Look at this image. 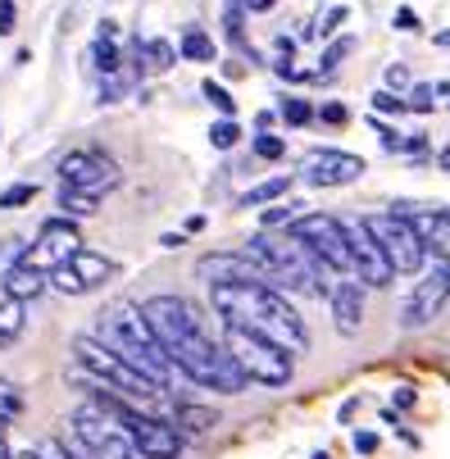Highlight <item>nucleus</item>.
Segmentation results:
<instances>
[{
	"label": "nucleus",
	"mask_w": 450,
	"mask_h": 459,
	"mask_svg": "<svg viewBox=\"0 0 450 459\" xmlns=\"http://www.w3.org/2000/svg\"><path fill=\"white\" fill-rule=\"evenodd\" d=\"M368 109H373V114H410V109H405V96H401V91H387V87L368 96Z\"/></svg>",
	"instance_id": "34"
},
{
	"label": "nucleus",
	"mask_w": 450,
	"mask_h": 459,
	"mask_svg": "<svg viewBox=\"0 0 450 459\" xmlns=\"http://www.w3.org/2000/svg\"><path fill=\"white\" fill-rule=\"evenodd\" d=\"M19 28V5L14 0H0V37H10Z\"/></svg>",
	"instance_id": "40"
},
{
	"label": "nucleus",
	"mask_w": 450,
	"mask_h": 459,
	"mask_svg": "<svg viewBox=\"0 0 450 459\" xmlns=\"http://www.w3.org/2000/svg\"><path fill=\"white\" fill-rule=\"evenodd\" d=\"M14 459H41V455H37V450H23V455H14Z\"/></svg>",
	"instance_id": "50"
},
{
	"label": "nucleus",
	"mask_w": 450,
	"mask_h": 459,
	"mask_svg": "<svg viewBox=\"0 0 450 459\" xmlns=\"http://www.w3.org/2000/svg\"><path fill=\"white\" fill-rule=\"evenodd\" d=\"M32 195H37V182H14V186L0 191V210H23Z\"/></svg>",
	"instance_id": "33"
},
{
	"label": "nucleus",
	"mask_w": 450,
	"mask_h": 459,
	"mask_svg": "<svg viewBox=\"0 0 450 459\" xmlns=\"http://www.w3.org/2000/svg\"><path fill=\"white\" fill-rule=\"evenodd\" d=\"M437 164H441V169L450 173V146H441V151H437Z\"/></svg>",
	"instance_id": "47"
},
{
	"label": "nucleus",
	"mask_w": 450,
	"mask_h": 459,
	"mask_svg": "<svg viewBox=\"0 0 450 459\" xmlns=\"http://www.w3.org/2000/svg\"><path fill=\"white\" fill-rule=\"evenodd\" d=\"M282 123L287 127H305V123H314V105L305 100V96H282Z\"/></svg>",
	"instance_id": "28"
},
{
	"label": "nucleus",
	"mask_w": 450,
	"mask_h": 459,
	"mask_svg": "<svg viewBox=\"0 0 450 459\" xmlns=\"http://www.w3.org/2000/svg\"><path fill=\"white\" fill-rule=\"evenodd\" d=\"M114 273H118V264H114L109 255L78 246L59 269L46 273V282H50V291H59V296H87V291H100Z\"/></svg>",
	"instance_id": "10"
},
{
	"label": "nucleus",
	"mask_w": 450,
	"mask_h": 459,
	"mask_svg": "<svg viewBox=\"0 0 450 459\" xmlns=\"http://www.w3.org/2000/svg\"><path fill=\"white\" fill-rule=\"evenodd\" d=\"M177 59H191V64H210V59H214V37H210L205 28H196V23H191V28L182 32V41H177Z\"/></svg>",
	"instance_id": "24"
},
{
	"label": "nucleus",
	"mask_w": 450,
	"mask_h": 459,
	"mask_svg": "<svg viewBox=\"0 0 450 459\" xmlns=\"http://www.w3.org/2000/svg\"><path fill=\"white\" fill-rule=\"evenodd\" d=\"M223 351L232 355V364L250 382H260V386H287L291 373H296V355L291 351H282L269 337L246 333V327H232V323H223Z\"/></svg>",
	"instance_id": "6"
},
{
	"label": "nucleus",
	"mask_w": 450,
	"mask_h": 459,
	"mask_svg": "<svg viewBox=\"0 0 450 459\" xmlns=\"http://www.w3.org/2000/svg\"><path fill=\"white\" fill-rule=\"evenodd\" d=\"M133 55L142 59V74H146V69H151V74H169L173 64H177V46H173V41H164V37L137 41V46H133Z\"/></svg>",
	"instance_id": "20"
},
{
	"label": "nucleus",
	"mask_w": 450,
	"mask_h": 459,
	"mask_svg": "<svg viewBox=\"0 0 450 459\" xmlns=\"http://www.w3.org/2000/svg\"><path fill=\"white\" fill-rule=\"evenodd\" d=\"M446 300H450V278L432 264V269L419 273V282L410 287V296H405V305H401V327H405V333H414V327H428V323L446 309Z\"/></svg>",
	"instance_id": "16"
},
{
	"label": "nucleus",
	"mask_w": 450,
	"mask_h": 459,
	"mask_svg": "<svg viewBox=\"0 0 450 459\" xmlns=\"http://www.w3.org/2000/svg\"><path fill=\"white\" fill-rule=\"evenodd\" d=\"M177 432H191V437H205L214 423H219V414L214 410H205V405H177L173 410V419H169Z\"/></svg>",
	"instance_id": "23"
},
{
	"label": "nucleus",
	"mask_w": 450,
	"mask_h": 459,
	"mask_svg": "<svg viewBox=\"0 0 450 459\" xmlns=\"http://www.w3.org/2000/svg\"><path fill=\"white\" fill-rule=\"evenodd\" d=\"M401 87H410V69L405 64H392L387 69V91H401Z\"/></svg>",
	"instance_id": "43"
},
{
	"label": "nucleus",
	"mask_w": 450,
	"mask_h": 459,
	"mask_svg": "<svg viewBox=\"0 0 450 459\" xmlns=\"http://www.w3.org/2000/svg\"><path fill=\"white\" fill-rule=\"evenodd\" d=\"M210 305L219 309L223 323L246 327V333H255V337H269V342H278L291 355L309 351L305 318L269 282H210Z\"/></svg>",
	"instance_id": "2"
},
{
	"label": "nucleus",
	"mask_w": 450,
	"mask_h": 459,
	"mask_svg": "<svg viewBox=\"0 0 450 459\" xmlns=\"http://www.w3.org/2000/svg\"><path fill=\"white\" fill-rule=\"evenodd\" d=\"M23 323H28V305L23 300H14V296L0 300V351L23 337Z\"/></svg>",
	"instance_id": "22"
},
{
	"label": "nucleus",
	"mask_w": 450,
	"mask_h": 459,
	"mask_svg": "<svg viewBox=\"0 0 450 459\" xmlns=\"http://www.w3.org/2000/svg\"><path fill=\"white\" fill-rule=\"evenodd\" d=\"M74 432L82 437V446H87L96 459H151L133 437H127V428H123L114 414H105L96 401H87V405L74 410Z\"/></svg>",
	"instance_id": "8"
},
{
	"label": "nucleus",
	"mask_w": 450,
	"mask_h": 459,
	"mask_svg": "<svg viewBox=\"0 0 450 459\" xmlns=\"http://www.w3.org/2000/svg\"><path fill=\"white\" fill-rule=\"evenodd\" d=\"M78 246H82V237H78V223H74V219H46V223H41V232H37V241H28L23 264H32V269L50 273V269H59V264H64V259H69Z\"/></svg>",
	"instance_id": "15"
},
{
	"label": "nucleus",
	"mask_w": 450,
	"mask_h": 459,
	"mask_svg": "<svg viewBox=\"0 0 450 459\" xmlns=\"http://www.w3.org/2000/svg\"><path fill=\"white\" fill-rule=\"evenodd\" d=\"M405 109H419V114L437 109V87H432V82H414V87L405 91Z\"/></svg>",
	"instance_id": "35"
},
{
	"label": "nucleus",
	"mask_w": 450,
	"mask_h": 459,
	"mask_svg": "<svg viewBox=\"0 0 450 459\" xmlns=\"http://www.w3.org/2000/svg\"><path fill=\"white\" fill-rule=\"evenodd\" d=\"M96 205H100V195L59 182V214H64V219H87V214H96Z\"/></svg>",
	"instance_id": "25"
},
{
	"label": "nucleus",
	"mask_w": 450,
	"mask_h": 459,
	"mask_svg": "<svg viewBox=\"0 0 450 459\" xmlns=\"http://www.w3.org/2000/svg\"><path fill=\"white\" fill-rule=\"evenodd\" d=\"M350 19V10L346 5H328V14H324V23H318V37H333L342 23Z\"/></svg>",
	"instance_id": "38"
},
{
	"label": "nucleus",
	"mask_w": 450,
	"mask_h": 459,
	"mask_svg": "<svg viewBox=\"0 0 450 459\" xmlns=\"http://www.w3.org/2000/svg\"><path fill=\"white\" fill-rule=\"evenodd\" d=\"M432 41H437V46H441V50H450V28H446V32H437V37H432Z\"/></svg>",
	"instance_id": "49"
},
{
	"label": "nucleus",
	"mask_w": 450,
	"mask_h": 459,
	"mask_svg": "<svg viewBox=\"0 0 450 459\" xmlns=\"http://www.w3.org/2000/svg\"><path fill=\"white\" fill-rule=\"evenodd\" d=\"M23 255H28V241L23 237H5V241H0V278H5L10 269H19Z\"/></svg>",
	"instance_id": "31"
},
{
	"label": "nucleus",
	"mask_w": 450,
	"mask_h": 459,
	"mask_svg": "<svg viewBox=\"0 0 450 459\" xmlns=\"http://www.w3.org/2000/svg\"><path fill=\"white\" fill-rule=\"evenodd\" d=\"M37 455H41V459H78V455H74L69 446H64L59 437H50V441H46V446H41Z\"/></svg>",
	"instance_id": "42"
},
{
	"label": "nucleus",
	"mask_w": 450,
	"mask_h": 459,
	"mask_svg": "<svg viewBox=\"0 0 450 459\" xmlns=\"http://www.w3.org/2000/svg\"><path fill=\"white\" fill-rule=\"evenodd\" d=\"M74 359H78V368H87L96 382H105L109 391H118V396H127V401H137V405H151V401H160L164 391L146 377V373H137L133 364H127L109 342H100V337H78L74 342Z\"/></svg>",
	"instance_id": "5"
},
{
	"label": "nucleus",
	"mask_w": 450,
	"mask_h": 459,
	"mask_svg": "<svg viewBox=\"0 0 450 459\" xmlns=\"http://www.w3.org/2000/svg\"><path fill=\"white\" fill-rule=\"evenodd\" d=\"M118 164L105 155V151H69L59 160V182L64 186H78V191H91V195H105L118 186Z\"/></svg>",
	"instance_id": "12"
},
{
	"label": "nucleus",
	"mask_w": 450,
	"mask_h": 459,
	"mask_svg": "<svg viewBox=\"0 0 450 459\" xmlns=\"http://www.w3.org/2000/svg\"><path fill=\"white\" fill-rule=\"evenodd\" d=\"M201 96H205L223 118H237V100H232V91H228L223 82H214V78H210V82H201Z\"/></svg>",
	"instance_id": "29"
},
{
	"label": "nucleus",
	"mask_w": 450,
	"mask_h": 459,
	"mask_svg": "<svg viewBox=\"0 0 450 459\" xmlns=\"http://www.w3.org/2000/svg\"><path fill=\"white\" fill-rule=\"evenodd\" d=\"M377 450V432H355V455H373Z\"/></svg>",
	"instance_id": "44"
},
{
	"label": "nucleus",
	"mask_w": 450,
	"mask_h": 459,
	"mask_svg": "<svg viewBox=\"0 0 450 459\" xmlns=\"http://www.w3.org/2000/svg\"><path fill=\"white\" fill-rule=\"evenodd\" d=\"M91 59H96V74H105V78L123 69V50L114 46V37H100V32L91 41Z\"/></svg>",
	"instance_id": "26"
},
{
	"label": "nucleus",
	"mask_w": 450,
	"mask_h": 459,
	"mask_svg": "<svg viewBox=\"0 0 450 459\" xmlns=\"http://www.w3.org/2000/svg\"><path fill=\"white\" fill-rule=\"evenodd\" d=\"M287 191H291V178H287V173H278V178H264V182L246 186V191L237 195V205H241V210H260V205H273V201H282Z\"/></svg>",
	"instance_id": "21"
},
{
	"label": "nucleus",
	"mask_w": 450,
	"mask_h": 459,
	"mask_svg": "<svg viewBox=\"0 0 450 459\" xmlns=\"http://www.w3.org/2000/svg\"><path fill=\"white\" fill-rule=\"evenodd\" d=\"M23 414V391L10 382V377H0V428H5L10 419Z\"/></svg>",
	"instance_id": "27"
},
{
	"label": "nucleus",
	"mask_w": 450,
	"mask_h": 459,
	"mask_svg": "<svg viewBox=\"0 0 450 459\" xmlns=\"http://www.w3.org/2000/svg\"><path fill=\"white\" fill-rule=\"evenodd\" d=\"M160 246H164V250H177V246H186V237H182V232H164Z\"/></svg>",
	"instance_id": "46"
},
{
	"label": "nucleus",
	"mask_w": 450,
	"mask_h": 459,
	"mask_svg": "<svg viewBox=\"0 0 450 459\" xmlns=\"http://www.w3.org/2000/svg\"><path fill=\"white\" fill-rule=\"evenodd\" d=\"M318 264L333 269L337 278H350V241H346V219L328 214V210H309V214H296L291 228H287Z\"/></svg>",
	"instance_id": "7"
},
{
	"label": "nucleus",
	"mask_w": 450,
	"mask_h": 459,
	"mask_svg": "<svg viewBox=\"0 0 450 459\" xmlns=\"http://www.w3.org/2000/svg\"><path fill=\"white\" fill-rule=\"evenodd\" d=\"M0 287H5V296H14V300H37L50 282H46V273L41 269H32V264H19V269H10L5 278H0Z\"/></svg>",
	"instance_id": "19"
},
{
	"label": "nucleus",
	"mask_w": 450,
	"mask_h": 459,
	"mask_svg": "<svg viewBox=\"0 0 450 459\" xmlns=\"http://www.w3.org/2000/svg\"><path fill=\"white\" fill-rule=\"evenodd\" d=\"M346 241H350V278H359L364 287H392V264L382 255L368 219H346Z\"/></svg>",
	"instance_id": "11"
},
{
	"label": "nucleus",
	"mask_w": 450,
	"mask_h": 459,
	"mask_svg": "<svg viewBox=\"0 0 450 459\" xmlns=\"http://www.w3.org/2000/svg\"><path fill=\"white\" fill-rule=\"evenodd\" d=\"M296 214H300L296 205H273V210H264V214H260V223H264V228H282V223H291Z\"/></svg>",
	"instance_id": "39"
},
{
	"label": "nucleus",
	"mask_w": 450,
	"mask_h": 459,
	"mask_svg": "<svg viewBox=\"0 0 450 459\" xmlns=\"http://www.w3.org/2000/svg\"><path fill=\"white\" fill-rule=\"evenodd\" d=\"M355 50V37H342V41H333L328 50H324V59H318V74H337L342 64H346V55Z\"/></svg>",
	"instance_id": "30"
},
{
	"label": "nucleus",
	"mask_w": 450,
	"mask_h": 459,
	"mask_svg": "<svg viewBox=\"0 0 450 459\" xmlns=\"http://www.w3.org/2000/svg\"><path fill=\"white\" fill-rule=\"evenodd\" d=\"M0 459H14V450H10V441H5V432H0Z\"/></svg>",
	"instance_id": "48"
},
{
	"label": "nucleus",
	"mask_w": 450,
	"mask_h": 459,
	"mask_svg": "<svg viewBox=\"0 0 450 459\" xmlns=\"http://www.w3.org/2000/svg\"><path fill=\"white\" fill-rule=\"evenodd\" d=\"M241 142V127H237V118H219L214 127H210V146L214 151H232Z\"/></svg>",
	"instance_id": "32"
},
{
	"label": "nucleus",
	"mask_w": 450,
	"mask_h": 459,
	"mask_svg": "<svg viewBox=\"0 0 450 459\" xmlns=\"http://www.w3.org/2000/svg\"><path fill=\"white\" fill-rule=\"evenodd\" d=\"M255 155H260V160H282L287 155V142L278 133H260V137H255Z\"/></svg>",
	"instance_id": "36"
},
{
	"label": "nucleus",
	"mask_w": 450,
	"mask_h": 459,
	"mask_svg": "<svg viewBox=\"0 0 450 459\" xmlns=\"http://www.w3.org/2000/svg\"><path fill=\"white\" fill-rule=\"evenodd\" d=\"M392 28H396V32H419V28H423V19H419L410 5H401V10H396V19H392Z\"/></svg>",
	"instance_id": "41"
},
{
	"label": "nucleus",
	"mask_w": 450,
	"mask_h": 459,
	"mask_svg": "<svg viewBox=\"0 0 450 459\" xmlns=\"http://www.w3.org/2000/svg\"><path fill=\"white\" fill-rule=\"evenodd\" d=\"M364 282L359 278H337L328 287V305H333V323H337V333L350 337L359 333V323H364Z\"/></svg>",
	"instance_id": "18"
},
{
	"label": "nucleus",
	"mask_w": 450,
	"mask_h": 459,
	"mask_svg": "<svg viewBox=\"0 0 450 459\" xmlns=\"http://www.w3.org/2000/svg\"><path fill=\"white\" fill-rule=\"evenodd\" d=\"M309 459H328V455H324V450H318V455H309Z\"/></svg>",
	"instance_id": "51"
},
{
	"label": "nucleus",
	"mask_w": 450,
	"mask_h": 459,
	"mask_svg": "<svg viewBox=\"0 0 450 459\" xmlns=\"http://www.w3.org/2000/svg\"><path fill=\"white\" fill-rule=\"evenodd\" d=\"M396 410H414V386H396Z\"/></svg>",
	"instance_id": "45"
},
{
	"label": "nucleus",
	"mask_w": 450,
	"mask_h": 459,
	"mask_svg": "<svg viewBox=\"0 0 450 459\" xmlns=\"http://www.w3.org/2000/svg\"><path fill=\"white\" fill-rule=\"evenodd\" d=\"M314 118H324L328 127H342V123L350 118V109H346L342 100H328V105H318V109H314Z\"/></svg>",
	"instance_id": "37"
},
{
	"label": "nucleus",
	"mask_w": 450,
	"mask_h": 459,
	"mask_svg": "<svg viewBox=\"0 0 450 459\" xmlns=\"http://www.w3.org/2000/svg\"><path fill=\"white\" fill-rule=\"evenodd\" d=\"M246 259H255V269L264 273L269 287H278L282 296H328V287L337 282L333 269H324L318 259L291 237V232H273V228H260L246 246H241Z\"/></svg>",
	"instance_id": "3"
},
{
	"label": "nucleus",
	"mask_w": 450,
	"mask_h": 459,
	"mask_svg": "<svg viewBox=\"0 0 450 459\" xmlns=\"http://www.w3.org/2000/svg\"><path fill=\"white\" fill-rule=\"evenodd\" d=\"M368 228H373V237H377V246H382V255H387L396 278H419L428 269V250H423V241H419V232L405 214H396V210L373 214Z\"/></svg>",
	"instance_id": "9"
},
{
	"label": "nucleus",
	"mask_w": 450,
	"mask_h": 459,
	"mask_svg": "<svg viewBox=\"0 0 450 459\" xmlns=\"http://www.w3.org/2000/svg\"><path fill=\"white\" fill-rule=\"evenodd\" d=\"M364 178V160L350 151H333V146H318L300 160V182L305 186H350Z\"/></svg>",
	"instance_id": "14"
},
{
	"label": "nucleus",
	"mask_w": 450,
	"mask_h": 459,
	"mask_svg": "<svg viewBox=\"0 0 450 459\" xmlns=\"http://www.w3.org/2000/svg\"><path fill=\"white\" fill-rule=\"evenodd\" d=\"M96 337L109 342L127 364H133L137 373H146L160 391H173V382H182V373H177L173 359L164 355L160 337L151 333V323H146L142 305H127V300L109 305V309L100 314V333H96Z\"/></svg>",
	"instance_id": "4"
},
{
	"label": "nucleus",
	"mask_w": 450,
	"mask_h": 459,
	"mask_svg": "<svg viewBox=\"0 0 450 459\" xmlns=\"http://www.w3.org/2000/svg\"><path fill=\"white\" fill-rule=\"evenodd\" d=\"M196 273L205 282H264V273L255 269V259H246L241 250H214L196 259Z\"/></svg>",
	"instance_id": "17"
},
{
	"label": "nucleus",
	"mask_w": 450,
	"mask_h": 459,
	"mask_svg": "<svg viewBox=\"0 0 450 459\" xmlns=\"http://www.w3.org/2000/svg\"><path fill=\"white\" fill-rule=\"evenodd\" d=\"M396 214H405L428 250V259L450 278V210H437V205H410V201H396L392 205Z\"/></svg>",
	"instance_id": "13"
},
{
	"label": "nucleus",
	"mask_w": 450,
	"mask_h": 459,
	"mask_svg": "<svg viewBox=\"0 0 450 459\" xmlns=\"http://www.w3.org/2000/svg\"><path fill=\"white\" fill-rule=\"evenodd\" d=\"M151 333L160 337L164 355L173 359V368L182 373V382H196L210 386L219 396H241L250 386V377L232 364V355L223 351V342H214L205 333V323L196 314V305L182 300V296H151L142 305Z\"/></svg>",
	"instance_id": "1"
}]
</instances>
